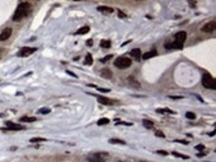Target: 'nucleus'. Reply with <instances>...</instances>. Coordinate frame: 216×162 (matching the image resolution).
I'll use <instances>...</instances> for the list:
<instances>
[{"mask_svg": "<svg viewBox=\"0 0 216 162\" xmlns=\"http://www.w3.org/2000/svg\"><path fill=\"white\" fill-rule=\"evenodd\" d=\"M31 11V4L29 2H21L18 5L13 15V21H21L24 17L28 16Z\"/></svg>", "mask_w": 216, "mask_h": 162, "instance_id": "nucleus-1", "label": "nucleus"}, {"mask_svg": "<svg viewBox=\"0 0 216 162\" xmlns=\"http://www.w3.org/2000/svg\"><path fill=\"white\" fill-rule=\"evenodd\" d=\"M186 39V33L184 31H179L174 36V41L172 43H166L164 45L165 49H182L183 43Z\"/></svg>", "mask_w": 216, "mask_h": 162, "instance_id": "nucleus-2", "label": "nucleus"}, {"mask_svg": "<svg viewBox=\"0 0 216 162\" xmlns=\"http://www.w3.org/2000/svg\"><path fill=\"white\" fill-rule=\"evenodd\" d=\"M109 153L107 152H95V153L90 154L87 159L90 162H106L109 159Z\"/></svg>", "mask_w": 216, "mask_h": 162, "instance_id": "nucleus-3", "label": "nucleus"}, {"mask_svg": "<svg viewBox=\"0 0 216 162\" xmlns=\"http://www.w3.org/2000/svg\"><path fill=\"white\" fill-rule=\"evenodd\" d=\"M202 85L206 89H211V90L216 89V81L209 74H204L202 76Z\"/></svg>", "mask_w": 216, "mask_h": 162, "instance_id": "nucleus-4", "label": "nucleus"}, {"mask_svg": "<svg viewBox=\"0 0 216 162\" xmlns=\"http://www.w3.org/2000/svg\"><path fill=\"white\" fill-rule=\"evenodd\" d=\"M114 65L119 69H127L132 65V60L125 57H119L118 59L115 61Z\"/></svg>", "mask_w": 216, "mask_h": 162, "instance_id": "nucleus-5", "label": "nucleus"}, {"mask_svg": "<svg viewBox=\"0 0 216 162\" xmlns=\"http://www.w3.org/2000/svg\"><path fill=\"white\" fill-rule=\"evenodd\" d=\"M35 51H37V48H31V47H23L22 49H20V51L18 52L17 56L18 57H28V56L32 55Z\"/></svg>", "mask_w": 216, "mask_h": 162, "instance_id": "nucleus-6", "label": "nucleus"}, {"mask_svg": "<svg viewBox=\"0 0 216 162\" xmlns=\"http://www.w3.org/2000/svg\"><path fill=\"white\" fill-rule=\"evenodd\" d=\"M216 28V22L215 21H210L208 23H206L205 25L201 28V31L204 33H211L215 30Z\"/></svg>", "mask_w": 216, "mask_h": 162, "instance_id": "nucleus-7", "label": "nucleus"}, {"mask_svg": "<svg viewBox=\"0 0 216 162\" xmlns=\"http://www.w3.org/2000/svg\"><path fill=\"white\" fill-rule=\"evenodd\" d=\"M127 81H128V84L130 85V87H134V89H136V90L141 89V83H139V81L134 77V76H129L127 79Z\"/></svg>", "mask_w": 216, "mask_h": 162, "instance_id": "nucleus-8", "label": "nucleus"}, {"mask_svg": "<svg viewBox=\"0 0 216 162\" xmlns=\"http://www.w3.org/2000/svg\"><path fill=\"white\" fill-rule=\"evenodd\" d=\"M11 34H12V28H10V27L5 28L1 32V34H0V41H5V40H7L11 36Z\"/></svg>", "mask_w": 216, "mask_h": 162, "instance_id": "nucleus-9", "label": "nucleus"}, {"mask_svg": "<svg viewBox=\"0 0 216 162\" xmlns=\"http://www.w3.org/2000/svg\"><path fill=\"white\" fill-rule=\"evenodd\" d=\"M100 74H101V77L106 79V80H110V79L112 78V72L108 68L102 69L100 72Z\"/></svg>", "mask_w": 216, "mask_h": 162, "instance_id": "nucleus-10", "label": "nucleus"}, {"mask_svg": "<svg viewBox=\"0 0 216 162\" xmlns=\"http://www.w3.org/2000/svg\"><path fill=\"white\" fill-rule=\"evenodd\" d=\"M6 126H7L8 130H20V129H23L24 128L21 124L11 122V121H6Z\"/></svg>", "mask_w": 216, "mask_h": 162, "instance_id": "nucleus-11", "label": "nucleus"}, {"mask_svg": "<svg viewBox=\"0 0 216 162\" xmlns=\"http://www.w3.org/2000/svg\"><path fill=\"white\" fill-rule=\"evenodd\" d=\"M98 102L100 103H102V105H114L115 103H117L116 100H111V98H105V96H99Z\"/></svg>", "mask_w": 216, "mask_h": 162, "instance_id": "nucleus-12", "label": "nucleus"}, {"mask_svg": "<svg viewBox=\"0 0 216 162\" xmlns=\"http://www.w3.org/2000/svg\"><path fill=\"white\" fill-rule=\"evenodd\" d=\"M130 55L132 56V58H134L136 61H139L141 60V51L139 48H134L132 49V51L130 52Z\"/></svg>", "mask_w": 216, "mask_h": 162, "instance_id": "nucleus-13", "label": "nucleus"}, {"mask_svg": "<svg viewBox=\"0 0 216 162\" xmlns=\"http://www.w3.org/2000/svg\"><path fill=\"white\" fill-rule=\"evenodd\" d=\"M156 55H157V51L156 50H152V51H149V52H147L145 54H143V60H148V59H150V58L156 57Z\"/></svg>", "mask_w": 216, "mask_h": 162, "instance_id": "nucleus-14", "label": "nucleus"}, {"mask_svg": "<svg viewBox=\"0 0 216 162\" xmlns=\"http://www.w3.org/2000/svg\"><path fill=\"white\" fill-rule=\"evenodd\" d=\"M97 10L100 11V12H103V13H112L114 12V9L112 7H108V6H99L98 8H97Z\"/></svg>", "mask_w": 216, "mask_h": 162, "instance_id": "nucleus-15", "label": "nucleus"}, {"mask_svg": "<svg viewBox=\"0 0 216 162\" xmlns=\"http://www.w3.org/2000/svg\"><path fill=\"white\" fill-rule=\"evenodd\" d=\"M89 31H90V27L89 26H84V27H82V28H80L77 32H76V35L87 34V33H89Z\"/></svg>", "mask_w": 216, "mask_h": 162, "instance_id": "nucleus-16", "label": "nucleus"}, {"mask_svg": "<svg viewBox=\"0 0 216 162\" xmlns=\"http://www.w3.org/2000/svg\"><path fill=\"white\" fill-rule=\"evenodd\" d=\"M35 120H36V118H34V116H25L20 118V121H21V122H33V121H35Z\"/></svg>", "mask_w": 216, "mask_h": 162, "instance_id": "nucleus-17", "label": "nucleus"}, {"mask_svg": "<svg viewBox=\"0 0 216 162\" xmlns=\"http://www.w3.org/2000/svg\"><path fill=\"white\" fill-rule=\"evenodd\" d=\"M143 126H145V128H147V129H152V128L154 127V125L152 121H150L148 120H143Z\"/></svg>", "mask_w": 216, "mask_h": 162, "instance_id": "nucleus-18", "label": "nucleus"}, {"mask_svg": "<svg viewBox=\"0 0 216 162\" xmlns=\"http://www.w3.org/2000/svg\"><path fill=\"white\" fill-rule=\"evenodd\" d=\"M112 45V42L110 41V40H102L100 43V46L102 47V48H110Z\"/></svg>", "mask_w": 216, "mask_h": 162, "instance_id": "nucleus-19", "label": "nucleus"}, {"mask_svg": "<svg viewBox=\"0 0 216 162\" xmlns=\"http://www.w3.org/2000/svg\"><path fill=\"white\" fill-rule=\"evenodd\" d=\"M110 143H112V144H125V142L123 140H121V139H118V138H112L109 140Z\"/></svg>", "mask_w": 216, "mask_h": 162, "instance_id": "nucleus-20", "label": "nucleus"}, {"mask_svg": "<svg viewBox=\"0 0 216 162\" xmlns=\"http://www.w3.org/2000/svg\"><path fill=\"white\" fill-rule=\"evenodd\" d=\"M85 65H92L93 64V57H92L91 54H88L86 56V59H85V62H84Z\"/></svg>", "mask_w": 216, "mask_h": 162, "instance_id": "nucleus-21", "label": "nucleus"}, {"mask_svg": "<svg viewBox=\"0 0 216 162\" xmlns=\"http://www.w3.org/2000/svg\"><path fill=\"white\" fill-rule=\"evenodd\" d=\"M156 112H159V113H165V112H167V113H175L174 111H171V109H167V107H165V109H156Z\"/></svg>", "mask_w": 216, "mask_h": 162, "instance_id": "nucleus-22", "label": "nucleus"}, {"mask_svg": "<svg viewBox=\"0 0 216 162\" xmlns=\"http://www.w3.org/2000/svg\"><path fill=\"white\" fill-rule=\"evenodd\" d=\"M109 122H110L109 118H101V120H98V125H105V124H108Z\"/></svg>", "mask_w": 216, "mask_h": 162, "instance_id": "nucleus-23", "label": "nucleus"}, {"mask_svg": "<svg viewBox=\"0 0 216 162\" xmlns=\"http://www.w3.org/2000/svg\"><path fill=\"white\" fill-rule=\"evenodd\" d=\"M185 116L188 118V120H195L196 118V114L194 112H191V111H187L185 113Z\"/></svg>", "mask_w": 216, "mask_h": 162, "instance_id": "nucleus-24", "label": "nucleus"}, {"mask_svg": "<svg viewBox=\"0 0 216 162\" xmlns=\"http://www.w3.org/2000/svg\"><path fill=\"white\" fill-rule=\"evenodd\" d=\"M172 155H174L175 157H180V158H183V159H188V158H189L188 156H184V155H182L180 153H177V152H175V151L172 152Z\"/></svg>", "mask_w": 216, "mask_h": 162, "instance_id": "nucleus-25", "label": "nucleus"}, {"mask_svg": "<svg viewBox=\"0 0 216 162\" xmlns=\"http://www.w3.org/2000/svg\"><path fill=\"white\" fill-rule=\"evenodd\" d=\"M46 139L41 138V137H35V138L30 139V142H39V141H45Z\"/></svg>", "mask_w": 216, "mask_h": 162, "instance_id": "nucleus-26", "label": "nucleus"}, {"mask_svg": "<svg viewBox=\"0 0 216 162\" xmlns=\"http://www.w3.org/2000/svg\"><path fill=\"white\" fill-rule=\"evenodd\" d=\"M50 111H50V109H47V107H43V109H39V112H40V113H43V114L49 113Z\"/></svg>", "mask_w": 216, "mask_h": 162, "instance_id": "nucleus-27", "label": "nucleus"}, {"mask_svg": "<svg viewBox=\"0 0 216 162\" xmlns=\"http://www.w3.org/2000/svg\"><path fill=\"white\" fill-rule=\"evenodd\" d=\"M112 57H114V56H112V55H108V56H106L105 58H103V59H101V62H102V63H106V62H107V61L111 60Z\"/></svg>", "mask_w": 216, "mask_h": 162, "instance_id": "nucleus-28", "label": "nucleus"}, {"mask_svg": "<svg viewBox=\"0 0 216 162\" xmlns=\"http://www.w3.org/2000/svg\"><path fill=\"white\" fill-rule=\"evenodd\" d=\"M154 134H156V136L163 137V138H164V137H165V135H164V133H163V131H160V130H157V131L154 132Z\"/></svg>", "mask_w": 216, "mask_h": 162, "instance_id": "nucleus-29", "label": "nucleus"}, {"mask_svg": "<svg viewBox=\"0 0 216 162\" xmlns=\"http://www.w3.org/2000/svg\"><path fill=\"white\" fill-rule=\"evenodd\" d=\"M168 98H171V100H180V98H183L182 96H168Z\"/></svg>", "mask_w": 216, "mask_h": 162, "instance_id": "nucleus-30", "label": "nucleus"}, {"mask_svg": "<svg viewBox=\"0 0 216 162\" xmlns=\"http://www.w3.org/2000/svg\"><path fill=\"white\" fill-rule=\"evenodd\" d=\"M118 16H119V18H125V17H127V15H125L123 12H121V10H119L118 11Z\"/></svg>", "mask_w": 216, "mask_h": 162, "instance_id": "nucleus-31", "label": "nucleus"}, {"mask_svg": "<svg viewBox=\"0 0 216 162\" xmlns=\"http://www.w3.org/2000/svg\"><path fill=\"white\" fill-rule=\"evenodd\" d=\"M195 148H196L197 150H199V151H202V150L205 148V146H204L203 144H198V145L195 146Z\"/></svg>", "mask_w": 216, "mask_h": 162, "instance_id": "nucleus-32", "label": "nucleus"}, {"mask_svg": "<svg viewBox=\"0 0 216 162\" xmlns=\"http://www.w3.org/2000/svg\"><path fill=\"white\" fill-rule=\"evenodd\" d=\"M98 91L103 92V93H109V92H111V90L110 89H103V87H98Z\"/></svg>", "mask_w": 216, "mask_h": 162, "instance_id": "nucleus-33", "label": "nucleus"}, {"mask_svg": "<svg viewBox=\"0 0 216 162\" xmlns=\"http://www.w3.org/2000/svg\"><path fill=\"white\" fill-rule=\"evenodd\" d=\"M156 153L161 154V155H164V156H166V155L168 154L167 152L165 151V150H157V151H156Z\"/></svg>", "mask_w": 216, "mask_h": 162, "instance_id": "nucleus-34", "label": "nucleus"}, {"mask_svg": "<svg viewBox=\"0 0 216 162\" xmlns=\"http://www.w3.org/2000/svg\"><path fill=\"white\" fill-rule=\"evenodd\" d=\"M86 44H87V46H89V47L93 46V40H92V39H89V40H87Z\"/></svg>", "mask_w": 216, "mask_h": 162, "instance_id": "nucleus-35", "label": "nucleus"}, {"mask_svg": "<svg viewBox=\"0 0 216 162\" xmlns=\"http://www.w3.org/2000/svg\"><path fill=\"white\" fill-rule=\"evenodd\" d=\"M117 125H119V124H125V125H132V123H130V122H118V123H116Z\"/></svg>", "mask_w": 216, "mask_h": 162, "instance_id": "nucleus-36", "label": "nucleus"}, {"mask_svg": "<svg viewBox=\"0 0 216 162\" xmlns=\"http://www.w3.org/2000/svg\"><path fill=\"white\" fill-rule=\"evenodd\" d=\"M66 73H67V74H69V75H71L72 77H74V78H77V76H76V74L72 73V72H70V71H66Z\"/></svg>", "mask_w": 216, "mask_h": 162, "instance_id": "nucleus-37", "label": "nucleus"}, {"mask_svg": "<svg viewBox=\"0 0 216 162\" xmlns=\"http://www.w3.org/2000/svg\"><path fill=\"white\" fill-rule=\"evenodd\" d=\"M175 142H180V143H183V144H188V141H186V140H175Z\"/></svg>", "mask_w": 216, "mask_h": 162, "instance_id": "nucleus-38", "label": "nucleus"}, {"mask_svg": "<svg viewBox=\"0 0 216 162\" xmlns=\"http://www.w3.org/2000/svg\"><path fill=\"white\" fill-rule=\"evenodd\" d=\"M130 42H132V40H129V41H127V42L123 43V44H121V47H123V46H125V45H128V44H129Z\"/></svg>", "mask_w": 216, "mask_h": 162, "instance_id": "nucleus-39", "label": "nucleus"}, {"mask_svg": "<svg viewBox=\"0 0 216 162\" xmlns=\"http://www.w3.org/2000/svg\"><path fill=\"white\" fill-rule=\"evenodd\" d=\"M197 156H198V157H202V156H204V154H202V153H199V154H197Z\"/></svg>", "mask_w": 216, "mask_h": 162, "instance_id": "nucleus-40", "label": "nucleus"}, {"mask_svg": "<svg viewBox=\"0 0 216 162\" xmlns=\"http://www.w3.org/2000/svg\"><path fill=\"white\" fill-rule=\"evenodd\" d=\"M214 134H215V132H212V133H209V135L212 136V135H214Z\"/></svg>", "mask_w": 216, "mask_h": 162, "instance_id": "nucleus-41", "label": "nucleus"}]
</instances>
